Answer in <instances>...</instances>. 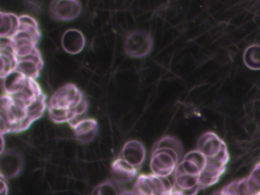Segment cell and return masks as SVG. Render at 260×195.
<instances>
[{"label": "cell", "mask_w": 260, "mask_h": 195, "mask_svg": "<svg viewBox=\"0 0 260 195\" xmlns=\"http://www.w3.org/2000/svg\"><path fill=\"white\" fill-rule=\"evenodd\" d=\"M61 45L65 52L71 55L79 54L85 47L84 35L79 29L68 28L61 37Z\"/></svg>", "instance_id": "cell-15"}, {"label": "cell", "mask_w": 260, "mask_h": 195, "mask_svg": "<svg viewBox=\"0 0 260 195\" xmlns=\"http://www.w3.org/2000/svg\"><path fill=\"white\" fill-rule=\"evenodd\" d=\"M136 195H169L174 191V183L168 177L154 174L140 175L136 178L133 186Z\"/></svg>", "instance_id": "cell-3"}, {"label": "cell", "mask_w": 260, "mask_h": 195, "mask_svg": "<svg viewBox=\"0 0 260 195\" xmlns=\"http://www.w3.org/2000/svg\"><path fill=\"white\" fill-rule=\"evenodd\" d=\"M225 148L224 143L212 132L203 133L197 142V150L206 158L216 157Z\"/></svg>", "instance_id": "cell-14"}, {"label": "cell", "mask_w": 260, "mask_h": 195, "mask_svg": "<svg viewBox=\"0 0 260 195\" xmlns=\"http://www.w3.org/2000/svg\"><path fill=\"white\" fill-rule=\"evenodd\" d=\"M24 166L23 156L14 149H6L0 153V176L6 180L17 177Z\"/></svg>", "instance_id": "cell-7"}, {"label": "cell", "mask_w": 260, "mask_h": 195, "mask_svg": "<svg viewBox=\"0 0 260 195\" xmlns=\"http://www.w3.org/2000/svg\"><path fill=\"white\" fill-rule=\"evenodd\" d=\"M200 189L198 176L187 174L177 167L174 172V190L181 195H196Z\"/></svg>", "instance_id": "cell-13"}, {"label": "cell", "mask_w": 260, "mask_h": 195, "mask_svg": "<svg viewBox=\"0 0 260 195\" xmlns=\"http://www.w3.org/2000/svg\"><path fill=\"white\" fill-rule=\"evenodd\" d=\"M76 140L81 144H87L94 140L99 133V125L94 119H82L70 123Z\"/></svg>", "instance_id": "cell-11"}, {"label": "cell", "mask_w": 260, "mask_h": 195, "mask_svg": "<svg viewBox=\"0 0 260 195\" xmlns=\"http://www.w3.org/2000/svg\"><path fill=\"white\" fill-rule=\"evenodd\" d=\"M120 195H136V193L134 191H129V190H125V191H122L120 193Z\"/></svg>", "instance_id": "cell-26"}, {"label": "cell", "mask_w": 260, "mask_h": 195, "mask_svg": "<svg viewBox=\"0 0 260 195\" xmlns=\"http://www.w3.org/2000/svg\"><path fill=\"white\" fill-rule=\"evenodd\" d=\"M43 93L44 92L40 84L37 82V80L32 78H27V81L24 87L18 93L13 95L12 99L27 107L29 104H31L37 98H39Z\"/></svg>", "instance_id": "cell-18"}, {"label": "cell", "mask_w": 260, "mask_h": 195, "mask_svg": "<svg viewBox=\"0 0 260 195\" xmlns=\"http://www.w3.org/2000/svg\"><path fill=\"white\" fill-rule=\"evenodd\" d=\"M0 182H1L0 195H8V185L6 183V179L4 177L0 176Z\"/></svg>", "instance_id": "cell-24"}, {"label": "cell", "mask_w": 260, "mask_h": 195, "mask_svg": "<svg viewBox=\"0 0 260 195\" xmlns=\"http://www.w3.org/2000/svg\"><path fill=\"white\" fill-rule=\"evenodd\" d=\"M5 150V141H4V135H1V150L0 153H2Z\"/></svg>", "instance_id": "cell-25"}, {"label": "cell", "mask_w": 260, "mask_h": 195, "mask_svg": "<svg viewBox=\"0 0 260 195\" xmlns=\"http://www.w3.org/2000/svg\"><path fill=\"white\" fill-rule=\"evenodd\" d=\"M47 110V96L45 93H43L26 107L27 120L32 124L35 121L39 120Z\"/></svg>", "instance_id": "cell-21"}, {"label": "cell", "mask_w": 260, "mask_h": 195, "mask_svg": "<svg viewBox=\"0 0 260 195\" xmlns=\"http://www.w3.org/2000/svg\"><path fill=\"white\" fill-rule=\"evenodd\" d=\"M138 171L121 158H116L111 166V175L114 181L120 184H127L137 178Z\"/></svg>", "instance_id": "cell-17"}, {"label": "cell", "mask_w": 260, "mask_h": 195, "mask_svg": "<svg viewBox=\"0 0 260 195\" xmlns=\"http://www.w3.org/2000/svg\"><path fill=\"white\" fill-rule=\"evenodd\" d=\"M18 30L23 31L31 36L38 43L41 40V31L39 27L38 21L26 14H22L19 16V28Z\"/></svg>", "instance_id": "cell-22"}, {"label": "cell", "mask_w": 260, "mask_h": 195, "mask_svg": "<svg viewBox=\"0 0 260 195\" xmlns=\"http://www.w3.org/2000/svg\"><path fill=\"white\" fill-rule=\"evenodd\" d=\"M44 67V61L39 49H35L30 54L19 57L15 71L23 74L27 78L37 79Z\"/></svg>", "instance_id": "cell-8"}, {"label": "cell", "mask_w": 260, "mask_h": 195, "mask_svg": "<svg viewBox=\"0 0 260 195\" xmlns=\"http://www.w3.org/2000/svg\"><path fill=\"white\" fill-rule=\"evenodd\" d=\"M0 58H1V79L15 71L17 65V55L12 45L11 39L0 38Z\"/></svg>", "instance_id": "cell-10"}, {"label": "cell", "mask_w": 260, "mask_h": 195, "mask_svg": "<svg viewBox=\"0 0 260 195\" xmlns=\"http://www.w3.org/2000/svg\"><path fill=\"white\" fill-rule=\"evenodd\" d=\"M0 124L1 135L19 133L28 129L31 123L26 117V106L16 102L12 96L3 93L1 96Z\"/></svg>", "instance_id": "cell-1"}, {"label": "cell", "mask_w": 260, "mask_h": 195, "mask_svg": "<svg viewBox=\"0 0 260 195\" xmlns=\"http://www.w3.org/2000/svg\"><path fill=\"white\" fill-rule=\"evenodd\" d=\"M213 195H222V194H221V192H215Z\"/></svg>", "instance_id": "cell-28"}, {"label": "cell", "mask_w": 260, "mask_h": 195, "mask_svg": "<svg viewBox=\"0 0 260 195\" xmlns=\"http://www.w3.org/2000/svg\"><path fill=\"white\" fill-rule=\"evenodd\" d=\"M206 160L207 158L200 151L195 149L189 151L187 154L184 155L178 168L187 174L199 176V174L203 171L206 165Z\"/></svg>", "instance_id": "cell-16"}, {"label": "cell", "mask_w": 260, "mask_h": 195, "mask_svg": "<svg viewBox=\"0 0 260 195\" xmlns=\"http://www.w3.org/2000/svg\"><path fill=\"white\" fill-rule=\"evenodd\" d=\"M153 40L145 30H134L130 32L124 43L125 54L131 58H144L152 50Z\"/></svg>", "instance_id": "cell-5"}, {"label": "cell", "mask_w": 260, "mask_h": 195, "mask_svg": "<svg viewBox=\"0 0 260 195\" xmlns=\"http://www.w3.org/2000/svg\"><path fill=\"white\" fill-rule=\"evenodd\" d=\"M82 91L73 83H66L59 87L50 98L48 107L55 109H74L83 100Z\"/></svg>", "instance_id": "cell-4"}, {"label": "cell", "mask_w": 260, "mask_h": 195, "mask_svg": "<svg viewBox=\"0 0 260 195\" xmlns=\"http://www.w3.org/2000/svg\"><path fill=\"white\" fill-rule=\"evenodd\" d=\"M182 159L183 156L173 148L153 144L149 164L151 173L160 177H169L175 172Z\"/></svg>", "instance_id": "cell-2"}, {"label": "cell", "mask_w": 260, "mask_h": 195, "mask_svg": "<svg viewBox=\"0 0 260 195\" xmlns=\"http://www.w3.org/2000/svg\"><path fill=\"white\" fill-rule=\"evenodd\" d=\"M82 12V5L77 0H54L50 3L49 13L54 20L71 21Z\"/></svg>", "instance_id": "cell-6"}, {"label": "cell", "mask_w": 260, "mask_h": 195, "mask_svg": "<svg viewBox=\"0 0 260 195\" xmlns=\"http://www.w3.org/2000/svg\"><path fill=\"white\" fill-rule=\"evenodd\" d=\"M26 81L27 77H25L23 74L17 71H13L12 73H10L2 79L3 93L8 94L10 96L15 95L24 87Z\"/></svg>", "instance_id": "cell-20"}, {"label": "cell", "mask_w": 260, "mask_h": 195, "mask_svg": "<svg viewBox=\"0 0 260 195\" xmlns=\"http://www.w3.org/2000/svg\"><path fill=\"white\" fill-rule=\"evenodd\" d=\"M224 166L225 164L217 157L207 158L203 171L198 176V184L200 188H207L215 184L223 173Z\"/></svg>", "instance_id": "cell-12"}, {"label": "cell", "mask_w": 260, "mask_h": 195, "mask_svg": "<svg viewBox=\"0 0 260 195\" xmlns=\"http://www.w3.org/2000/svg\"><path fill=\"white\" fill-rule=\"evenodd\" d=\"M118 184L115 181L107 180L95 186L89 195H120Z\"/></svg>", "instance_id": "cell-23"}, {"label": "cell", "mask_w": 260, "mask_h": 195, "mask_svg": "<svg viewBox=\"0 0 260 195\" xmlns=\"http://www.w3.org/2000/svg\"><path fill=\"white\" fill-rule=\"evenodd\" d=\"M19 28V16L11 12H0V38L12 39Z\"/></svg>", "instance_id": "cell-19"}, {"label": "cell", "mask_w": 260, "mask_h": 195, "mask_svg": "<svg viewBox=\"0 0 260 195\" xmlns=\"http://www.w3.org/2000/svg\"><path fill=\"white\" fill-rule=\"evenodd\" d=\"M169 195H181V194H180L179 192H177L176 190H174V191H173V192H171Z\"/></svg>", "instance_id": "cell-27"}, {"label": "cell", "mask_w": 260, "mask_h": 195, "mask_svg": "<svg viewBox=\"0 0 260 195\" xmlns=\"http://www.w3.org/2000/svg\"><path fill=\"white\" fill-rule=\"evenodd\" d=\"M145 156L146 151L143 143L139 140L131 139L123 145L118 157L139 171L145 160Z\"/></svg>", "instance_id": "cell-9"}]
</instances>
